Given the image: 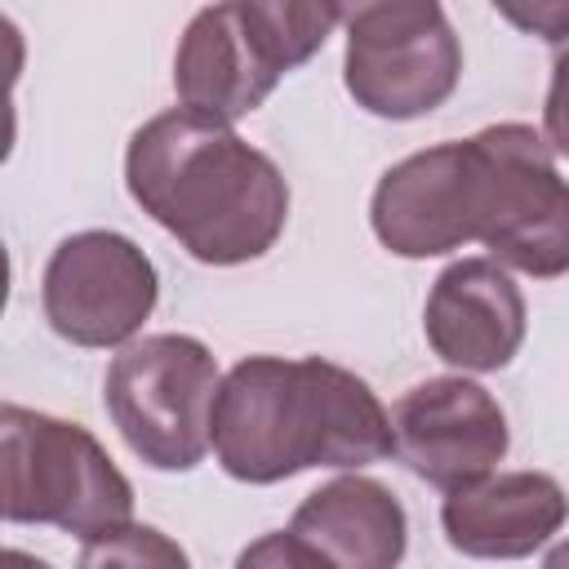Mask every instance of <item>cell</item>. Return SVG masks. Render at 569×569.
Instances as JSON below:
<instances>
[{
	"label": "cell",
	"instance_id": "cell-11",
	"mask_svg": "<svg viewBox=\"0 0 569 569\" xmlns=\"http://www.w3.org/2000/svg\"><path fill=\"white\" fill-rule=\"evenodd\" d=\"M427 342L458 369H502L525 342V298L493 258H458L427 298Z\"/></svg>",
	"mask_w": 569,
	"mask_h": 569
},
{
	"label": "cell",
	"instance_id": "cell-16",
	"mask_svg": "<svg viewBox=\"0 0 569 569\" xmlns=\"http://www.w3.org/2000/svg\"><path fill=\"white\" fill-rule=\"evenodd\" d=\"M236 569H329L302 538L293 533H267L258 542H249L236 560Z\"/></svg>",
	"mask_w": 569,
	"mask_h": 569
},
{
	"label": "cell",
	"instance_id": "cell-4",
	"mask_svg": "<svg viewBox=\"0 0 569 569\" xmlns=\"http://www.w3.org/2000/svg\"><path fill=\"white\" fill-rule=\"evenodd\" d=\"M129 516V480L80 422L0 405V520L53 525L93 542L124 529Z\"/></svg>",
	"mask_w": 569,
	"mask_h": 569
},
{
	"label": "cell",
	"instance_id": "cell-2",
	"mask_svg": "<svg viewBox=\"0 0 569 569\" xmlns=\"http://www.w3.org/2000/svg\"><path fill=\"white\" fill-rule=\"evenodd\" d=\"M124 182L142 213L213 267L262 258L289 218V187L276 160L231 124L187 107L151 116L129 138Z\"/></svg>",
	"mask_w": 569,
	"mask_h": 569
},
{
	"label": "cell",
	"instance_id": "cell-1",
	"mask_svg": "<svg viewBox=\"0 0 569 569\" xmlns=\"http://www.w3.org/2000/svg\"><path fill=\"white\" fill-rule=\"evenodd\" d=\"M209 445L227 476L276 485L307 467H369L391 453V418L365 378L302 356H249L213 396Z\"/></svg>",
	"mask_w": 569,
	"mask_h": 569
},
{
	"label": "cell",
	"instance_id": "cell-10",
	"mask_svg": "<svg viewBox=\"0 0 569 569\" xmlns=\"http://www.w3.org/2000/svg\"><path fill=\"white\" fill-rule=\"evenodd\" d=\"M373 236L400 258H436L476 240V169L467 142L391 164L369 204Z\"/></svg>",
	"mask_w": 569,
	"mask_h": 569
},
{
	"label": "cell",
	"instance_id": "cell-6",
	"mask_svg": "<svg viewBox=\"0 0 569 569\" xmlns=\"http://www.w3.org/2000/svg\"><path fill=\"white\" fill-rule=\"evenodd\" d=\"M218 365L200 338L151 333L107 369V413L124 445L156 471H191L209 453Z\"/></svg>",
	"mask_w": 569,
	"mask_h": 569
},
{
	"label": "cell",
	"instance_id": "cell-12",
	"mask_svg": "<svg viewBox=\"0 0 569 569\" xmlns=\"http://www.w3.org/2000/svg\"><path fill=\"white\" fill-rule=\"evenodd\" d=\"M440 525L449 547L462 556L520 560L565 525V489L547 471L485 476L445 498Z\"/></svg>",
	"mask_w": 569,
	"mask_h": 569
},
{
	"label": "cell",
	"instance_id": "cell-18",
	"mask_svg": "<svg viewBox=\"0 0 569 569\" xmlns=\"http://www.w3.org/2000/svg\"><path fill=\"white\" fill-rule=\"evenodd\" d=\"M4 302H9V249L0 244V311H4Z\"/></svg>",
	"mask_w": 569,
	"mask_h": 569
},
{
	"label": "cell",
	"instance_id": "cell-3",
	"mask_svg": "<svg viewBox=\"0 0 569 569\" xmlns=\"http://www.w3.org/2000/svg\"><path fill=\"white\" fill-rule=\"evenodd\" d=\"M338 22V4H209L182 31L173 89L187 111L231 124L262 107L276 80L302 67Z\"/></svg>",
	"mask_w": 569,
	"mask_h": 569
},
{
	"label": "cell",
	"instance_id": "cell-14",
	"mask_svg": "<svg viewBox=\"0 0 569 569\" xmlns=\"http://www.w3.org/2000/svg\"><path fill=\"white\" fill-rule=\"evenodd\" d=\"M76 569H191V565L169 533L151 525H124L84 542Z\"/></svg>",
	"mask_w": 569,
	"mask_h": 569
},
{
	"label": "cell",
	"instance_id": "cell-15",
	"mask_svg": "<svg viewBox=\"0 0 569 569\" xmlns=\"http://www.w3.org/2000/svg\"><path fill=\"white\" fill-rule=\"evenodd\" d=\"M22 62H27L22 31H18V27H13V22L0 13V164L9 160V151H13V133H18V116H13L9 89L18 84Z\"/></svg>",
	"mask_w": 569,
	"mask_h": 569
},
{
	"label": "cell",
	"instance_id": "cell-13",
	"mask_svg": "<svg viewBox=\"0 0 569 569\" xmlns=\"http://www.w3.org/2000/svg\"><path fill=\"white\" fill-rule=\"evenodd\" d=\"M289 533L329 569H396L409 542L405 507L369 476H342L307 493Z\"/></svg>",
	"mask_w": 569,
	"mask_h": 569
},
{
	"label": "cell",
	"instance_id": "cell-7",
	"mask_svg": "<svg viewBox=\"0 0 569 569\" xmlns=\"http://www.w3.org/2000/svg\"><path fill=\"white\" fill-rule=\"evenodd\" d=\"M347 22V93L387 120L436 111L462 76V44L431 0H391L342 9Z\"/></svg>",
	"mask_w": 569,
	"mask_h": 569
},
{
	"label": "cell",
	"instance_id": "cell-8",
	"mask_svg": "<svg viewBox=\"0 0 569 569\" xmlns=\"http://www.w3.org/2000/svg\"><path fill=\"white\" fill-rule=\"evenodd\" d=\"M156 267L120 231H76L44 267V316L76 347L129 342L156 307Z\"/></svg>",
	"mask_w": 569,
	"mask_h": 569
},
{
	"label": "cell",
	"instance_id": "cell-9",
	"mask_svg": "<svg viewBox=\"0 0 569 569\" xmlns=\"http://www.w3.org/2000/svg\"><path fill=\"white\" fill-rule=\"evenodd\" d=\"M391 449L436 489L485 480L507 453V418L498 400L467 378H427L409 387L391 418Z\"/></svg>",
	"mask_w": 569,
	"mask_h": 569
},
{
	"label": "cell",
	"instance_id": "cell-5",
	"mask_svg": "<svg viewBox=\"0 0 569 569\" xmlns=\"http://www.w3.org/2000/svg\"><path fill=\"white\" fill-rule=\"evenodd\" d=\"M476 169V240L507 267L556 280L569 267V191L533 124H489L467 138Z\"/></svg>",
	"mask_w": 569,
	"mask_h": 569
},
{
	"label": "cell",
	"instance_id": "cell-17",
	"mask_svg": "<svg viewBox=\"0 0 569 569\" xmlns=\"http://www.w3.org/2000/svg\"><path fill=\"white\" fill-rule=\"evenodd\" d=\"M0 569H53V565H44L40 556H27V551H0Z\"/></svg>",
	"mask_w": 569,
	"mask_h": 569
}]
</instances>
